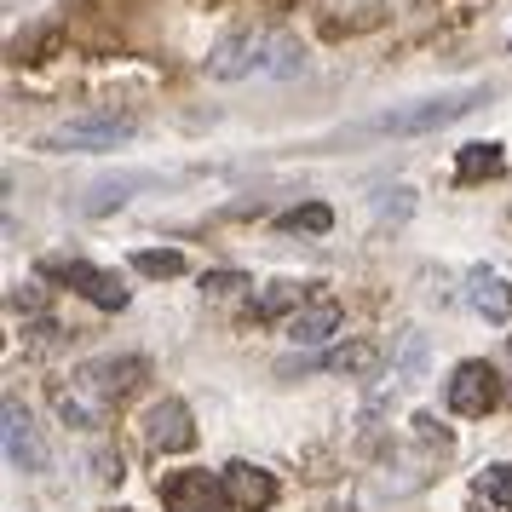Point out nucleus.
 <instances>
[{
	"label": "nucleus",
	"mask_w": 512,
	"mask_h": 512,
	"mask_svg": "<svg viewBox=\"0 0 512 512\" xmlns=\"http://www.w3.org/2000/svg\"><path fill=\"white\" fill-rule=\"evenodd\" d=\"M144 374H150L144 357H98V363H81L70 380H52V409L75 432H98L144 386Z\"/></svg>",
	"instance_id": "1"
},
{
	"label": "nucleus",
	"mask_w": 512,
	"mask_h": 512,
	"mask_svg": "<svg viewBox=\"0 0 512 512\" xmlns=\"http://www.w3.org/2000/svg\"><path fill=\"white\" fill-rule=\"evenodd\" d=\"M300 70H305V47H300V35L282 24L231 29L208 52L213 81H288V75H300Z\"/></svg>",
	"instance_id": "2"
},
{
	"label": "nucleus",
	"mask_w": 512,
	"mask_h": 512,
	"mask_svg": "<svg viewBox=\"0 0 512 512\" xmlns=\"http://www.w3.org/2000/svg\"><path fill=\"white\" fill-rule=\"evenodd\" d=\"M478 104H489V87H461V93H432L415 98L403 110H380V116L363 121V133H380V139H420V133H438L449 121L472 116Z\"/></svg>",
	"instance_id": "3"
},
{
	"label": "nucleus",
	"mask_w": 512,
	"mask_h": 512,
	"mask_svg": "<svg viewBox=\"0 0 512 512\" xmlns=\"http://www.w3.org/2000/svg\"><path fill=\"white\" fill-rule=\"evenodd\" d=\"M133 139V121L110 116V110H87V116L58 121L52 133H41V150H116Z\"/></svg>",
	"instance_id": "4"
},
{
	"label": "nucleus",
	"mask_w": 512,
	"mask_h": 512,
	"mask_svg": "<svg viewBox=\"0 0 512 512\" xmlns=\"http://www.w3.org/2000/svg\"><path fill=\"white\" fill-rule=\"evenodd\" d=\"M495 403H501V374H495V363H478V357H466L461 369L449 374V415L484 420Z\"/></svg>",
	"instance_id": "5"
},
{
	"label": "nucleus",
	"mask_w": 512,
	"mask_h": 512,
	"mask_svg": "<svg viewBox=\"0 0 512 512\" xmlns=\"http://www.w3.org/2000/svg\"><path fill=\"white\" fill-rule=\"evenodd\" d=\"M0 438H6V466H18V472H47L52 449L41 438V426L29 415L18 397H6V409H0Z\"/></svg>",
	"instance_id": "6"
},
{
	"label": "nucleus",
	"mask_w": 512,
	"mask_h": 512,
	"mask_svg": "<svg viewBox=\"0 0 512 512\" xmlns=\"http://www.w3.org/2000/svg\"><path fill=\"white\" fill-rule=\"evenodd\" d=\"M162 507L167 512H225L231 507V489H225V478H208V472H167Z\"/></svg>",
	"instance_id": "7"
},
{
	"label": "nucleus",
	"mask_w": 512,
	"mask_h": 512,
	"mask_svg": "<svg viewBox=\"0 0 512 512\" xmlns=\"http://www.w3.org/2000/svg\"><path fill=\"white\" fill-rule=\"evenodd\" d=\"M144 443L156 455H185L190 443H196V420H190V409L179 397H162V403L144 409Z\"/></svg>",
	"instance_id": "8"
},
{
	"label": "nucleus",
	"mask_w": 512,
	"mask_h": 512,
	"mask_svg": "<svg viewBox=\"0 0 512 512\" xmlns=\"http://www.w3.org/2000/svg\"><path fill=\"white\" fill-rule=\"evenodd\" d=\"M47 277H58L64 288H75V294H81V300H93L98 311H121V305H127V288H121L110 271L87 265V259H64V265H47Z\"/></svg>",
	"instance_id": "9"
},
{
	"label": "nucleus",
	"mask_w": 512,
	"mask_h": 512,
	"mask_svg": "<svg viewBox=\"0 0 512 512\" xmlns=\"http://www.w3.org/2000/svg\"><path fill=\"white\" fill-rule=\"evenodd\" d=\"M346 328V311H340V300H328V294H311V300L282 323V334L294 340V346H323V340H334Z\"/></svg>",
	"instance_id": "10"
},
{
	"label": "nucleus",
	"mask_w": 512,
	"mask_h": 512,
	"mask_svg": "<svg viewBox=\"0 0 512 512\" xmlns=\"http://www.w3.org/2000/svg\"><path fill=\"white\" fill-rule=\"evenodd\" d=\"M317 12H323L328 35H363V29H380L386 18L403 12V0H317Z\"/></svg>",
	"instance_id": "11"
},
{
	"label": "nucleus",
	"mask_w": 512,
	"mask_h": 512,
	"mask_svg": "<svg viewBox=\"0 0 512 512\" xmlns=\"http://www.w3.org/2000/svg\"><path fill=\"white\" fill-rule=\"evenodd\" d=\"M225 489H231V507H242V512L277 507V478H271L265 466H254V461H231L225 466Z\"/></svg>",
	"instance_id": "12"
},
{
	"label": "nucleus",
	"mask_w": 512,
	"mask_h": 512,
	"mask_svg": "<svg viewBox=\"0 0 512 512\" xmlns=\"http://www.w3.org/2000/svg\"><path fill=\"white\" fill-rule=\"evenodd\" d=\"M466 305L495 328L512 323V282L501 277V271H484V265H478V271L466 277Z\"/></svg>",
	"instance_id": "13"
},
{
	"label": "nucleus",
	"mask_w": 512,
	"mask_h": 512,
	"mask_svg": "<svg viewBox=\"0 0 512 512\" xmlns=\"http://www.w3.org/2000/svg\"><path fill=\"white\" fill-rule=\"evenodd\" d=\"M305 300H311V288H305V282H271V288L248 305V317H254V323H288Z\"/></svg>",
	"instance_id": "14"
},
{
	"label": "nucleus",
	"mask_w": 512,
	"mask_h": 512,
	"mask_svg": "<svg viewBox=\"0 0 512 512\" xmlns=\"http://www.w3.org/2000/svg\"><path fill=\"white\" fill-rule=\"evenodd\" d=\"M374 363H380V346L374 340H351V346L317 357V369H328V374H369Z\"/></svg>",
	"instance_id": "15"
},
{
	"label": "nucleus",
	"mask_w": 512,
	"mask_h": 512,
	"mask_svg": "<svg viewBox=\"0 0 512 512\" xmlns=\"http://www.w3.org/2000/svg\"><path fill=\"white\" fill-rule=\"evenodd\" d=\"M133 185H144L139 173H121V179H98L93 196H81V208H87V213H110V208H121V202L133 196Z\"/></svg>",
	"instance_id": "16"
},
{
	"label": "nucleus",
	"mask_w": 512,
	"mask_h": 512,
	"mask_svg": "<svg viewBox=\"0 0 512 512\" xmlns=\"http://www.w3.org/2000/svg\"><path fill=\"white\" fill-rule=\"evenodd\" d=\"M501 167H507L501 144H466L461 162H455V173H461V179H489V173H501Z\"/></svg>",
	"instance_id": "17"
},
{
	"label": "nucleus",
	"mask_w": 512,
	"mask_h": 512,
	"mask_svg": "<svg viewBox=\"0 0 512 512\" xmlns=\"http://www.w3.org/2000/svg\"><path fill=\"white\" fill-rule=\"evenodd\" d=\"M397 380L403 386H420L426 380V334H403V346H397Z\"/></svg>",
	"instance_id": "18"
},
{
	"label": "nucleus",
	"mask_w": 512,
	"mask_h": 512,
	"mask_svg": "<svg viewBox=\"0 0 512 512\" xmlns=\"http://www.w3.org/2000/svg\"><path fill=\"white\" fill-rule=\"evenodd\" d=\"M478 495H484L495 512H512V466H484V478H478Z\"/></svg>",
	"instance_id": "19"
},
{
	"label": "nucleus",
	"mask_w": 512,
	"mask_h": 512,
	"mask_svg": "<svg viewBox=\"0 0 512 512\" xmlns=\"http://www.w3.org/2000/svg\"><path fill=\"white\" fill-rule=\"evenodd\" d=\"M133 271H144V277H179L185 271V254L179 248H139L133 254Z\"/></svg>",
	"instance_id": "20"
},
{
	"label": "nucleus",
	"mask_w": 512,
	"mask_h": 512,
	"mask_svg": "<svg viewBox=\"0 0 512 512\" xmlns=\"http://www.w3.org/2000/svg\"><path fill=\"white\" fill-rule=\"evenodd\" d=\"M409 213H415V196L403 185H392V196H374V219H380V225H403Z\"/></svg>",
	"instance_id": "21"
},
{
	"label": "nucleus",
	"mask_w": 512,
	"mask_h": 512,
	"mask_svg": "<svg viewBox=\"0 0 512 512\" xmlns=\"http://www.w3.org/2000/svg\"><path fill=\"white\" fill-rule=\"evenodd\" d=\"M328 225H334V213L323 202H305V208L282 213V231H328Z\"/></svg>",
	"instance_id": "22"
},
{
	"label": "nucleus",
	"mask_w": 512,
	"mask_h": 512,
	"mask_svg": "<svg viewBox=\"0 0 512 512\" xmlns=\"http://www.w3.org/2000/svg\"><path fill=\"white\" fill-rule=\"evenodd\" d=\"M12 311H41V288H12Z\"/></svg>",
	"instance_id": "23"
},
{
	"label": "nucleus",
	"mask_w": 512,
	"mask_h": 512,
	"mask_svg": "<svg viewBox=\"0 0 512 512\" xmlns=\"http://www.w3.org/2000/svg\"><path fill=\"white\" fill-rule=\"evenodd\" d=\"M6 6H12V12H18V6H24V12H35V6H41V0H6Z\"/></svg>",
	"instance_id": "24"
},
{
	"label": "nucleus",
	"mask_w": 512,
	"mask_h": 512,
	"mask_svg": "<svg viewBox=\"0 0 512 512\" xmlns=\"http://www.w3.org/2000/svg\"><path fill=\"white\" fill-rule=\"evenodd\" d=\"M110 512H139V507H110Z\"/></svg>",
	"instance_id": "25"
}]
</instances>
